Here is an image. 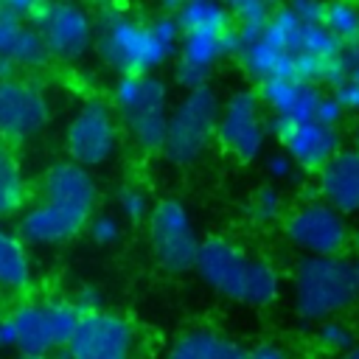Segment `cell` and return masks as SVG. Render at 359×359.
<instances>
[{
	"instance_id": "cell-32",
	"label": "cell",
	"mask_w": 359,
	"mask_h": 359,
	"mask_svg": "<svg viewBox=\"0 0 359 359\" xmlns=\"http://www.w3.org/2000/svg\"><path fill=\"white\" fill-rule=\"evenodd\" d=\"M264 171H266V177L272 180V182H292V177L300 171V165L292 160V154L280 146V149H275V151H269L266 157H264Z\"/></svg>"
},
{
	"instance_id": "cell-11",
	"label": "cell",
	"mask_w": 359,
	"mask_h": 359,
	"mask_svg": "<svg viewBox=\"0 0 359 359\" xmlns=\"http://www.w3.org/2000/svg\"><path fill=\"white\" fill-rule=\"evenodd\" d=\"M269 112L258 90H236L222 101L216 140L238 163H255L269 140Z\"/></svg>"
},
{
	"instance_id": "cell-9",
	"label": "cell",
	"mask_w": 359,
	"mask_h": 359,
	"mask_svg": "<svg viewBox=\"0 0 359 359\" xmlns=\"http://www.w3.org/2000/svg\"><path fill=\"white\" fill-rule=\"evenodd\" d=\"M146 238H149L151 258L168 275H182L194 269L202 238L196 236L194 219L180 199L165 196L154 202L146 219Z\"/></svg>"
},
{
	"instance_id": "cell-19",
	"label": "cell",
	"mask_w": 359,
	"mask_h": 359,
	"mask_svg": "<svg viewBox=\"0 0 359 359\" xmlns=\"http://www.w3.org/2000/svg\"><path fill=\"white\" fill-rule=\"evenodd\" d=\"M317 196L334 205L339 213L359 216V149L342 146L317 174H314Z\"/></svg>"
},
{
	"instance_id": "cell-4",
	"label": "cell",
	"mask_w": 359,
	"mask_h": 359,
	"mask_svg": "<svg viewBox=\"0 0 359 359\" xmlns=\"http://www.w3.org/2000/svg\"><path fill=\"white\" fill-rule=\"evenodd\" d=\"M180 22V50L174 81L182 90L210 81L224 56H236L238 28L224 0H182L174 14Z\"/></svg>"
},
{
	"instance_id": "cell-33",
	"label": "cell",
	"mask_w": 359,
	"mask_h": 359,
	"mask_svg": "<svg viewBox=\"0 0 359 359\" xmlns=\"http://www.w3.org/2000/svg\"><path fill=\"white\" fill-rule=\"evenodd\" d=\"M348 118V109L339 104V98L328 90L325 95H323V101H320V109H317V121H323V123H328V126H342V121Z\"/></svg>"
},
{
	"instance_id": "cell-10",
	"label": "cell",
	"mask_w": 359,
	"mask_h": 359,
	"mask_svg": "<svg viewBox=\"0 0 359 359\" xmlns=\"http://www.w3.org/2000/svg\"><path fill=\"white\" fill-rule=\"evenodd\" d=\"M283 236L300 255H342L353 241L348 216L325 199H306L283 216Z\"/></svg>"
},
{
	"instance_id": "cell-30",
	"label": "cell",
	"mask_w": 359,
	"mask_h": 359,
	"mask_svg": "<svg viewBox=\"0 0 359 359\" xmlns=\"http://www.w3.org/2000/svg\"><path fill=\"white\" fill-rule=\"evenodd\" d=\"M151 208H154V202L149 199V194H146L140 185L129 182V185H123V188L118 191V213H121L123 222L140 224V222L149 219Z\"/></svg>"
},
{
	"instance_id": "cell-39",
	"label": "cell",
	"mask_w": 359,
	"mask_h": 359,
	"mask_svg": "<svg viewBox=\"0 0 359 359\" xmlns=\"http://www.w3.org/2000/svg\"><path fill=\"white\" fill-rule=\"evenodd\" d=\"M20 359H67V356H56V353H39V356H20Z\"/></svg>"
},
{
	"instance_id": "cell-3",
	"label": "cell",
	"mask_w": 359,
	"mask_h": 359,
	"mask_svg": "<svg viewBox=\"0 0 359 359\" xmlns=\"http://www.w3.org/2000/svg\"><path fill=\"white\" fill-rule=\"evenodd\" d=\"M194 272L210 292L230 303L266 309L280 297L278 266L264 255L247 252L238 241L224 236L202 238Z\"/></svg>"
},
{
	"instance_id": "cell-7",
	"label": "cell",
	"mask_w": 359,
	"mask_h": 359,
	"mask_svg": "<svg viewBox=\"0 0 359 359\" xmlns=\"http://www.w3.org/2000/svg\"><path fill=\"white\" fill-rule=\"evenodd\" d=\"M112 109L129 137L149 154L163 151L168 132V84L154 73L121 76L112 90Z\"/></svg>"
},
{
	"instance_id": "cell-21",
	"label": "cell",
	"mask_w": 359,
	"mask_h": 359,
	"mask_svg": "<svg viewBox=\"0 0 359 359\" xmlns=\"http://www.w3.org/2000/svg\"><path fill=\"white\" fill-rule=\"evenodd\" d=\"M48 48L36 25L0 0V62L8 67H39L48 62Z\"/></svg>"
},
{
	"instance_id": "cell-17",
	"label": "cell",
	"mask_w": 359,
	"mask_h": 359,
	"mask_svg": "<svg viewBox=\"0 0 359 359\" xmlns=\"http://www.w3.org/2000/svg\"><path fill=\"white\" fill-rule=\"evenodd\" d=\"M90 213L76 210L70 205L53 202V199H36L34 205H28L20 213L17 222V233L22 236L25 244H36V247H56V244H67L76 236H81L90 224Z\"/></svg>"
},
{
	"instance_id": "cell-29",
	"label": "cell",
	"mask_w": 359,
	"mask_h": 359,
	"mask_svg": "<svg viewBox=\"0 0 359 359\" xmlns=\"http://www.w3.org/2000/svg\"><path fill=\"white\" fill-rule=\"evenodd\" d=\"M224 6L230 8L238 34H250V31H258L272 17L280 0H224Z\"/></svg>"
},
{
	"instance_id": "cell-14",
	"label": "cell",
	"mask_w": 359,
	"mask_h": 359,
	"mask_svg": "<svg viewBox=\"0 0 359 359\" xmlns=\"http://www.w3.org/2000/svg\"><path fill=\"white\" fill-rule=\"evenodd\" d=\"M50 121V101L42 84L25 76L0 79V140L25 143Z\"/></svg>"
},
{
	"instance_id": "cell-34",
	"label": "cell",
	"mask_w": 359,
	"mask_h": 359,
	"mask_svg": "<svg viewBox=\"0 0 359 359\" xmlns=\"http://www.w3.org/2000/svg\"><path fill=\"white\" fill-rule=\"evenodd\" d=\"M250 359H294V356L278 342H261L250 351Z\"/></svg>"
},
{
	"instance_id": "cell-16",
	"label": "cell",
	"mask_w": 359,
	"mask_h": 359,
	"mask_svg": "<svg viewBox=\"0 0 359 359\" xmlns=\"http://www.w3.org/2000/svg\"><path fill=\"white\" fill-rule=\"evenodd\" d=\"M258 95L269 112V129L314 121L320 101L325 95L320 81L303 76H278L258 84Z\"/></svg>"
},
{
	"instance_id": "cell-36",
	"label": "cell",
	"mask_w": 359,
	"mask_h": 359,
	"mask_svg": "<svg viewBox=\"0 0 359 359\" xmlns=\"http://www.w3.org/2000/svg\"><path fill=\"white\" fill-rule=\"evenodd\" d=\"M76 306L81 309V311H93V309H101V292L95 289V286H79V292H76Z\"/></svg>"
},
{
	"instance_id": "cell-22",
	"label": "cell",
	"mask_w": 359,
	"mask_h": 359,
	"mask_svg": "<svg viewBox=\"0 0 359 359\" xmlns=\"http://www.w3.org/2000/svg\"><path fill=\"white\" fill-rule=\"evenodd\" d=\"M165 359H250V351L213 328H188L177 334Z\"/></svg>"
},
{
	"instance_id": "cell-31",
	"label": "cell",
	"mask_w": 359,
	"mask_h": 359,
	"mask_svg": "<svg viewBox=\"0 0 359 359\" xmlns=\"http://www.w3.org/2000/svg\"><path fill=\"white\" fill-rule=\"evenodd\" d=\"M87 233L93 238V244L98 247H115L121 238H123V219L121 213H93L90 224H87Z\"/></svg>"
},
{
	"instance_id": "cell-26",
	"label": "cell",
	"mask_w": 359,
	"mask_h": 359,
	"mask_svg": "<svg viewBox=\"0 0 359 359\" xmlns=\"http://www.w3.org/2000/svg\"><path fill=\"white\" fill-rule=\"evenodd\" d=\"M323 22L345 48L359 42V0H325Z\"/></svg>"
},
{
	"instance_id": "cell-15",
	"label": "cell",
	"mask_w": 359,
	"mask_h": 359,
	"mask_svg": "<svg viewBox=\"0 0 359 359\" xmlns=\"http://www.w3.org/2000/svg\"><path fill=\"white\" fill-rule=\"evenodd\" d=\"M31 22L56 59L76 62L95 45V20L76 0H48Z\"/></svg>"
},
{
	"instance_id": "cell-43",
	"label": "cell",
	"mask_w": 359,
	"mask_h": 359,
	"mask_svg": "<svg viewBox=\"0 0 359 359\" xmlns=\"http://www.w3.org/2000/svg\"><path fill=\"white\" fill-rule=\"evenodd\" d=\"M323 359H337V356H323Z\"/></svg>"
},
{
	"instance_id": "cell-41",
	"label": "cell",
	"mask_w": 359,
	"mask_h": 359,
	"mask_svg": "<svg viewBox=\"0 0 359 359\" xmlns=\"http://www.w3.org/2000/svg\"><path fill=\"white\" fill-rule=\"evenodd\" d=\"M3 348H8V345H6V331H3V317H0V351H3Z\"/></svg>"
},
{
	"instance_id": "cell-27",
	"label": "cell",
	"mask_w": 359,
	"mask_h": 359,
	"mask_svg": "<svg viewBox=\"0 0 359 359\" xmlns=\"http://www.w3.org/2000/svg\"><path fill=\"white\" fill-rule=\"evenodd\" d=\"M247 216L266 227V224H275V222H283V194L278 188V182H261L252 188V194L247 196Z\"/></svg>"
},
{
	"instance_id": "cell-42",
	"label": "cell",
	"mask_w": 359,
	"mask_h": 359,
	"mask_svg": "<svg viewBox=\"0 0 359 359\" xmlns=\"http://www.w3.org/2000/svg\"><path fill=\"white\" fill-rule=\"evenodd\" d=\"M6 70H8V65H3V62H0V79L6 76Z\"/></svg>"
},
{
	"instance_id": "cell-28",
	"label": "cell",
	"mask_w": 359,
	"mask_h": 359,
	"mask_svg": "<svg viewBox=\"0 0 359 359\" xmlns=\"http://www.w3.org/2000/svg\"><path fill=\"white\" fill-rule=\"evenodd\" d=\"M353 345H356V331L345 320L328 317V320L317 323V328H314V348L320 351V356L342 359Z\"/></svg>"
},
{
	"instance_id": "cell-12",
	"label": "cell",
	"mask_w": 359,
	"mask_h": 359,
	"mask_svg": "<svg viewBox=\"0 0 359 359\" xmlns=\"http://www.w3.org/2000/svg\"><path fill=\"white\" fill-rule=\"evenodd\" d=\"M118 140H121L118 115L107 101L98 98L84 101L65 126L67 157L87 168H98L109 163L118 151Z\"/></svg>"
},
{
	"instance_id": "cell-6",
	"label": "cell",
	"mask_w": 359,
	"mask_h": 359,
	"mask_svg": "<svg viewBox=\"0 0 359 359\" xmlns=\"http://www.w3.org/2000/svg\"><path fill=\"white\" fill-rule=\"evenodd\" d=\"M81 309L70 297H36L20 300L3 314L6 345L17 351V356H39L65 351L79 320Z\"/></svg>"
},
{
	"instance_id": "cell-2",
	"label": "cell",
	"mask_w": 359,
	"mask_h": 359,
	"mask_svg": "<svg viewBox=\"0 0 359 359\" xmlns=\"http://www.w3.org/2000/svg\"><path fill=\"white\" fill-rule=\"evenodd\" d=\"M95 50L121 76L154 73L180 50V22L174 14H157L143 22L126 11L104 8L95 28Z\"/></svg>"
},
{
	"instance_id": "cell-1",
	"label": "cell",
	"mask_w": 359,
	"mask_h": 359,
	"mask_svg": "<svg viewBox=\"0 0 359 359\" xmlns=\"http://www.w3.org/2000/svg\"><path fill=\"white\" fill-rule=\"evenodd\" d=\"M342 53L345 45L325 22L300 14L289 0L280 3L258 31L238 34L236 48L241 70L255 84L278 76H303L328 87L339 70Z\"/></svg>"
},
{
	"instance_id": "cell-40",
	"label": "cell",
	"mask_w": 359,
	"mask_h": 359,
	"mask_svg": "<svg viewBox=\"0 0 359 359\" xmlns=\"http://www.w3.org/2000/svg\"><path fill=\"white\" fill-rule=\"evenodd\" d=\"M342 359H359V342H356V345H353V348H351V351H348Z\"/></svg>"
},
{
	"instance_id": "cell-23",
	"label": "cell",
	"mask_w": 359,
	"mask_h": 359,
	"mask_svg": "<svg viewBox=\"0 0 359 359\" xmlns=\"http://www.w3.org/2000/svg\"><path fill=\"white\" fill-rule=\"evenodd\" d=\"M31 280H34V264L22 236L0 230V292L8 294L25 292Z\"/></svg>"
},
{
	"instance_id": "cell-18",
	"label": "cell",
	"mask_w": 359,
	"mask_h": 359,
	"mask_svg": "<svg viewBox=\"0 0 359 359\" xmlns=\"http://www.w3.org/2000/svg\"><path fill=\"white\" fill-rule=\"evenodd\" d=\"M278 143L292 154V160L300 165V171L317 174L345 143H342V126H328L323 121H303L272 129Z\"/></svg>"
},
{
	"instance_id": "cell-5",
	"label": "cell",
	"mask_w": 359,
	"mask_h": 359,
	"mask_svg": "<svg viewBox=\"0 0 359 359\" xmlns=\"http://www.w3.org/2000/svg\"><path fill=\"white\" fill-rule=\"evenodd\" d=\"M359 300V278L353 258L345 255H300L292 269V311L303 323L339 317Z\"/></svg>"
},
{
	"instance_id": "cell-24",
	"label": "cell",
	"mask_w": 359,
	"mask_h": 359,
	"mask_svg": "<svg viewBox=\"0 0 359 359\" xmlns=\"http://www.w3.org/2000/svg\"><path fill=\"white\" fill-rule=\"evenodd\" d=\"M28 205V182L11 143L0 140V219L22 213Z\"/></svg>"
},
{
	"instance_id": "cell-13",
	"label": "cell",
	"mask_w": 359,
	"mask_h": 359,
	"mask_svg": "<svg viewBox=\"0 0 359 359\" xmlns=\"http://www.w3.org/2000/svg\"><path fill=\"white\" fill-rule=\"evenodd\" d=\"M137 328L123 314L93 309L84 311L67 348V359H135Z\"/></svg>"
},
{
	"instance_id": "cell-37",
	"label": "cell",
	"mask_w": 359,
	"mask_h": 359,
	"mask_svg": "<svg viewBox=\"0 0 359 359\" xmlns=\"http://www.w3.org/2000/svg\"><path fill=\"white\" fill-rule=\"evenodd\" d=\"M160 3H163V11L165 14H177L180 6H182V0H160Z\"/></svg>"
},
{
	"instance_id": "cell-20",
	"label": "cell",
	"mask_w": 359,
	"mask_h": 359,
	"mask_svg": "<svg viewBox=\"0 0 359 359\" xmlns=\"http://www.w3.org/2000/svg\"><path fill=\"white\" fill-rule=\"evenodd\" d=\"M42 199H53L70 205L84 213H95L98 208V185L87 165L76 160H56L42 177Z\"/></svg>"
},
{
	"instance_id": "cell-8",
	"label": "cell",
	"mask_w": 359,
	"mask_h": 359,
	"mask_svg": "<svg viewBox=\"0 0 359 359\" xmlns=\"http://www.w3.org/2000/svg\"><path fill=\"white\" fill-rule=\"evenodd\" d=\"M219 112H222V101L210 84L185 90L168 115V132L160 151L165 163L177 168H188L199 163L210 149V143L216 140Z\"/></svg>"
},
{
	"instance_id": "cell-38",
	"label": "cell",
	"mask_w": 359,
	"mask_h": 359,
	"mask_svg": "<svg viewBox=\"0 0 359 359\" xmlns=\"http://www.w3.org/2000/svg\"><path fill=\"white\" fill-rule=\"evenodd\" d=\"M351 146L359 149V115H356L353 123H351Z\"/></svg>"
},
{
	"instance_id": "cell-35",
	"label": "cell",
	"mask_w": 359,
	"mask_h": 359,
	"mask_svg": "<svg viewBox=\"0 0 359 359\" xmlns=\"http://www.w3.org/2000/svg\"><path fill=\"white\" fill-rule=\"evenodd\" d=\"M6 3V8H11L14 14H20V17H25V20H34L39 11H42V6L48 3V0H3Z\"/></svg>"
},
{
	"instance_id": "cell-25",
	"label": "cell",
	"mask_w": 359,
	"mask_h": 359,
	"mask_svg": "<svg viewBox=\"0 0 359 359\" xmlns=\"http://www.w3.org/2000/svg\"><path fill=\"white\" fill-rule=\"evenodd\" d=\"M328 90L339 98V104L348 109V115H359V45H348L339 62L337 76L331 79Z\"/></svg>"
}]
</instances>
